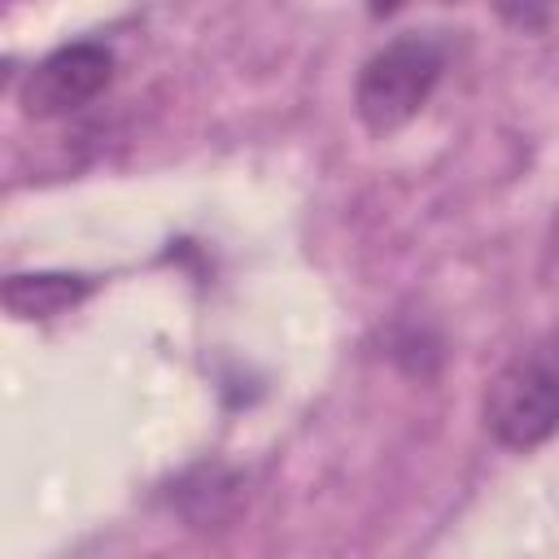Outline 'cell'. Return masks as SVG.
I'll list each match as a JSON object with an SVG mask.
<instances>
[{
    "instance_id": "7a4b0ae2",
    "label": "cell",
    "mask_w": 559,
    "mask_h": 559,
    "mask_svg": "<svg viewBox=\"0 0 559 559\" xmlns=\"http://www.w3.org/2000/svg\"><path fill=\"white\" fill-rule=\"evenodd\" d=\"M485 428L507 450H537L559 432V336L507 358L480 402Z\"/></svg>"
},
{
    "instance_id": "6da1fadb",
    "label": "cell",
    "mask_w": 559,
    "mask_h": 559,
    "mask_svg": "<svg viewBox=\"0 0 559 559\" xmlns=\"http://www.w3.org/2000/svg\"><path fill=\"white\" fill-rule=\"evenodd\" d=\"M445 39L428 31H406L371 52L354 79V114L371 135H389L419 118L445 74Z\"/></svg>"
},
{
    "instance_id": "9c48e42d",
    "label": "cell",
    "mask_w": 559,
    "mask_h": 559,
    "mask_svg": "<svg viewBox=\"0 0 559 559\" xmlns=\"http://www.w3.org/2000/svg\"><path fill=\"white\" fill-rule=\"evenodd\" d=\"M362 4H367V13H371V17L380 22V17H393L397 9H406L411 0H362Z\"/></svg>"
},
{
    "instance_id": "5b68a950",
    "label": "cell",
    "mask_w": 559,
    "mask_h": 559,
    "mask_svg": "<svg viewBox=\"0 0 559 559\" xmlns=\"http://www.w3.org/2000/svg\"><path fill=\"white\" fill-rule=\"evenodd\" d=\"M96 280L79 275V271H17L4 280L0 297L9 319L17 323H44L57 314H70L74 306H83L92 297Z\"/></svg>"
},
{
    "instance_id": "277c9868",
    "label": "cell",
    "mask_w": 559,
    "mask_h": 559,
    "mask_svg": "<svg viewBox=\"0 0 559 559\" xmlns=\"http://www.w3.org/2000/svg\"><path fill=\"white\" fill-rule=\"evenodd\" d=\"M170 507L197 533L227 528L245 507V472L223 463H201L170 485Z\"/></svg>"
},
{
    "instance_id": "ba28073f",
    "label": "cell",
    "mask_w": 559,
    "mask_h": 559,
    "mask_svg": "<svg viewBox=\"0 0 559 559\" xmlns=\"http://www.w3.org/2000/svg\"><path fill=\"white\" fill-rule=\"evenodd\" d=\"M542 271L550 284H559V210L550 218V231H546V253H542Z\"/></svg>"
},
{
    "instance_id": "8992f818",
    "label": "cell",
    "mask_w": 559,
    "mask_h": 559,
    "mask_svg": "<svg viewBox=\"0 0 559 559\" xmlns=\"http://www.w3.org/2000/svg\"><path fill=\"white\" fill-rule=\"evenodd\" d=\"M389 354H393V362H397L402 371L428 380V376L437 371V362H441V336H437L432 328H415V323H411V328H393Z\"/></svg>"
},
{
    "instance_id": "52a82bcc",
    "label": "cell",
    "mask_w": 559,
    "mask_h": 559,
    "mask_svg": "<svg viewBox=\"0 0 559 559\" xmlns=\"http://www.w3.org/2000/svg\"><path fill=\"white\" fill-rule=\"evenodd\" d=\"M489 9L520 35H542L555 22V0H489Z\"/></svg>"
},
{
    "instance_id": "3957f363",
    "label": "cell",
    "mask_w": 559,
    "mask_h": 559,
    "mask_svg": "<svg viewBox=\"0 0 559 559\" xmlns=\"http://www.w3.org/2000/svg\"><path fill=\"white\" fill-rule=\"evenodd\" d=\"M118 57L100 39H74L39 57L22 83H17V105L26 118H66L83 105H92L109 83H114Z\"/></svg>"
}]
</instances>
